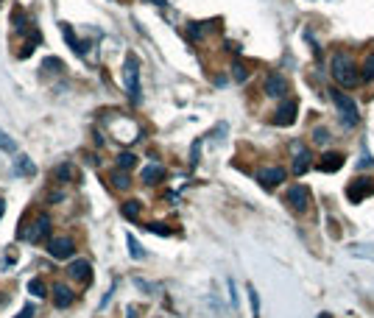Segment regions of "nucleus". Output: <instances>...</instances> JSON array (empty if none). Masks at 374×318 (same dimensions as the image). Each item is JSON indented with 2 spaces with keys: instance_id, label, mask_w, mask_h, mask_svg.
Returning <instances> with one entry per match:
<instances>
[{
  "instance_id": "obj_1",
  "label": "nucleus",
  "mask_w": 374,
  "mask_h": 318,
  "mask_svg": "<svg viewBox=\"0 0 374 318\" xmlns=\"http://www.w3.org/2000/svg\"><path fill=\"white\" fill-rule=\"evenodd\" d=\"M332 78H335L341 87H357L360 84V73H357L355 61L344 53L332 56Z\"/></svg>"
},
{
  "instance_id": "obj_2",
  "label": "nucleus",
  "mask_w": 374,
  "mask_h": 318,
  "mask_svg": "<svg viewBox=\"0 0 374 318\" xmlns=\"http://www.w3.org/2000/svg\"><path fill=\"white\" fill-rule=\"evenodd\" d=\"M330 98H332V103H335V109H338V114H341V123L349 126V129H355L357 123H360V112H357L355 101H352L349 95H344L341 90H330Z\"/></svg>"
},
{
  "instance_id": "obj_3",
  "label": "nucleus",
  "mask_w": 374,
  "mask_h": 318,
  "mask_svg": "<svg viewBox=\"0 0 374 318\" xmlns=\"http://www.w3.org/2000/svg\"><path fill=\"white\" fill-rule=\"evenodd\" d=\"M123 78H126V90L132 95V101H140V65L134 56H126V65H123Z\"/></svg>"
},
{
  "instance_id": "obj_4",
  "label": "nucleus",
  "mask_w": 374,
  "mask_h": 318,
  "mask_svg": "<svg viewBox=\"0 0 374 318\" xmlns=\"http://www.w3.org/2000/svg\"><path fill=\"white\" fill-rule=\"evenodd\" d=\"M48 229H50V218L48 215H39L34 223H28L25 229H20V237L23 240H28V243H36V240H42V234H48Z\"/></svg>"
},
{
  "instance_id": "obj_5",
  "label": "nucleus",
  "mask_w": 374,
  "mask_h": 318,
  "mask_svg": "<svg viewBox=\"0 0 374 318\" xmlns=\"http://www.w3.org/2000/svg\"><path fill=\"white\" fill-rule=\"evenodd\" d=\"M73 251H76V243H73L70 237H65V234L48 240V254L53 260H67V257H73Z\"/></svg>"
},
{
  "instance_id": "obj_6",
  "label": "nucleus",
  "mask_w": 374,
  "mask_h": 318,
  "mask_svg": "<svg viewBox=\"0 0 374 318\" xmlns=\"http://www.w3.org/2000/svg\"><path fill=\"white\" fill-rule=\"evenodd\" d=\"M288 204H290V210L304 212V210H307V204H310V190L304 184H293L288 190Z\"/></svg>"
},
{
  "instance_id": "obj_7",
  "label": "nucleus",
  "mask_w": 374,
  "mask_h": 318,
  "mask_svg": "<svg viewBox=\"0 0 374 318\" xmlns=\"http://www.w3.org/2000/svg\"><path fill=\"white\" fill-rule=\"evenodd\" d=\"M263 90H266L268 98H282L285 92H288V81H285V76H279V73H268Z\"/></svg>"
},
{
  "instance_id": "obj_8",
  "label": "nucleus",
  "mask_w": 374,
  "mask_h": 318,
  "mask_svg": "<svg viewBox=\"0 0 374 318\" xmlns=\"http://www.w3.org/2000/svg\"><path fill=\"white\" fill-rule=\"evenodd\" d=\"M257 179H260V184L266 187V190H274L277 184H282V181H285V168H263L257 173Z\"/></svg>"
},
{
  "instance_id": "obj_9",
  "label": "nucleus",
  "mask_w": 374,
  "mask_h": 318,
  "mask_svg": "<svg viewBox=\"0 0 374 318\" xmlns=\"http://www.w3.org/2000/svg\"><path fill=\"white\" fill-rule=\"evenodd\" d=\"M296 114H299V103L285 101L282 106L277 109V114H274V123H277V126H290V123L296 120Z\"/></svg>"
},
{
  "instance_id": "obj_10",
  "label": "nucleus",
  "mask_w": 374,
  "mask_h": 318,
  "mask_svg": "<svg viewBox=\"0 0 374 318\" xmlns=\"http://www.w3.org/2000/svg\"><path fill=\"white\" fill-rule=\"evenodd\" d=\"M90 260H73L70 265H67V274L73 276V279H79V282H87V279H92L90 274Z\"/></svg>"
},
{
  "instance_id": "obj_11",
  "label": "nucleus",
  "mask_w": 374,
  "mask_h": 318,
  "mask_svg": "<svg viewBox=\"0 0 374 318\" xmlns=\"http://www.w3.org/2000/svg\"><path fill=\"white\" fill-rule=\"evenodd\" d=\"M344 165V156L335 154V151H330V154L321 156V162H319V170H324V173H335V170Z\"/></svg>"
},
{
  "instance_id": "obj_12",
  "label": "nucleus",
  "mask_w": 374,
  "mask_h": 318,
  "mask_svg": "<svg viewBox=\"0 0 374 318\" xmlns=\"http://www.w3.org/2000/svg\"><path fill=\"white\" fill-rule=\"evenodd\" d=\"M366 181H368V179H366ZM366 181H363V179H355V181H352V184H349V201H355V204H357L360 198H366L368 193H374V184L366 187Z\"/></svg>"
},
{
  "instance_id": "obj_13",
  "label": "nucleus",
  "mask_w": 374,
  "mask_h": 318,
  "mask_svg": "<svg viewBox=\"0 0 374 318\" xmlns=\"http://www.w3.org/2000/svg\"><path fill=\"white\" fill-rule=\"evenodd\" d=\"M53 304H56V307H61V310L73 304V290L67 288V285H61V282H59V285L53 288Z\"/></svg>"
},
{
  "instance_id": "obj_14",
  "label": "nucleus",
  "mask_w": 374,
  "mask_h": 318,
  "mask_svg": "<svg viewBox=\"0 0 374 318\" xmlns=\"http://www.w3.org/2000/svg\"><path fill=\"white\" fill-rule=\"evenodd\" d=\"M349 254L357 260H371L374 263V243H355V246H349Z\"/></svg>"
},
{
  "instance_id": "obj_15",
  "label": "nucleus",
  "mask_w": 374,
  "mask_h": 318,
  "mask_svg": "<svg viewBox=\"0 0 374 318\" xmlns=\"http://www.w3.org/2000/svg\"><path fill=\"white\" fill-rule=\"evenodd\" d=\"M159 179H165V168L162 165H148V168H143V181L145 184H157Z\"/></svg>"
},
{
  "instance_id": "obj_16",
  "label": "nucleus",
  "mask_w": 374,
  "mask_h": 318,
  "mask_svg": "<svg viewBox=\"0 0 374 318\" xmlns=\"http://www.w3.org/2000/svg\"><path fill=\"white\" fill-rule=\"evenodd\" d=\"M14 170H17L20 176H28V179L36 176V165L31 162L28 156H17V159H14Z\"/></svg>"
},
{
  "instance_id": "obj_17",
  "label": "nucleus",
  "mask_w": 374,
  "mask_h": 318,
  "mask_svg": "<svg viewBox=\"0 0 374 318\" xmlns=\"http://www.w3.org/2000/svg\"><path fill=\"white\" fill-rule=\"evenodd\" d=\"M61 34H65L67 45H70V48L76 50V53H79V56H84V50H87V48H84V45L79 42V36L73 34V28H70V25H61Z\"/></svg>"
},
{
  "instance_id": "obj_18",
  "label": "nucleus",
  "mask_w": 374,
  "mask_h": 318,
  "mask_svg": "<svg viewBox=\"0 0 374 318\" xmlns=\"http://www.w3.org/2000/svg\"><path fill=\"white\" fill-rule=\"evenodd\" d=\"M307 168H310V154L302 148L299 154H296V159H293V173L302 176V173H307Z\"/></svg>"
},
{
  "instance_id": "obj_19",
  "label": "nucleus",
  "mask_w": 374,
  "mask_h": 318,
  "mask_svg": "<svg viewBox=\"0 0 374 318\" xmlns=\"http://www.w3.org/2000/svg\"><path fill=\"white\" fill-rule=\"evenodd\" d=\"M117 170H132L134 165H137V156L134 154H129V151H123V154H117Z\"/></svg>"
},
{
  "instance_id": "obj_20",
  "label": "nucleus",
  "mask_w": 374,
  "mask_h": 318,
  "mask_svg": "<svg viewBox=\"0 0 374 318\" xmlns=\"http://www.w3.org/2000/svg\"><path fill=\"white\" fill-rule=\"evenodd\" d=\"M109 181H112V184H115L117 190H129V187H132V179H129V173H126V170H115Z\"/></svg>"
},
{
  "instance_id": "obj_21",
  "label": "nucleus",
  "mask_w": 374,
  "mask_h": 318,
  "mask_svg": "<svg viewBox=\"0 0 374 318\" xmlns=\"http://www.w3.org/2000/svg\"><path fill=\"white\" fill-rule=\"evenodd\" d=\"M140 212H143V204H140V201H126V204H123V215H126L129 221H137Z\"/></svg>"
},
{
  "instance_id": "obj_22",
  "label": "nucleus",
  "mask_w": 374,
  "mask_h": 318,
  "mask_svg": "<svg viewBox=\"0 0 374 318\" xmlns=\"http://www.w3.org/2000/svg\"><path fill=\"white\" fill-rule=\"evenodd\" d=\"M28 293H34V296H45V293H48V288H45V282L39 279V276H34V279L28 282Z\"/></svg>"
},
{
  "instance_id": "obj_23",
  "label": "nucleus",
  "mask_w": 374,
  "mask_h": 318,
  "mask_svg": "<svg viewBox=\"0 0 374 318\" xmlns=\"http://www.w3.org/2000/svg\"><path fill=\"white\" fill-rule=\"evenodd\" d=\"M126 240H129V254H132L134 260H143V257H145V251H143V246H140V243L134 240V234H129Z\"/></svg>"
},
{
  "instance_id": "obj_24",
  "label": "nucleus",
  "mask_w": 374,
  "mask_h": 318,
  "mask_svg": "<svg viewBox=\"0 0 374 318\" xmlns=\"http://www.w3.org/2000/svg\"><path fill=\"white\" fill-rule=\"evenodd\" d=\"M248 301H252V315L260 318V293L254 290V285H248Z\"/></svg>"
},
{
  "instance_id": "obj_25",
  "label": "nucleus",
  "mask_w": 374,
  "mask_h": 318,
  "mask_svg": "<svg viewBox=\"0 0 374 318\" xmlns=\"http://www.w3.org/2000/svg\"><path fill=\"white\" fill-rule=\"evenodd\" d=\"M0 148L6 151V154H14V151H17V143H14L6 132H0Z\"/></svg>"
},
{
  "instance_id": "obj_26",
  "label": "nucleus",
  "mask_w": 374,
  "mask_h": 318,
  "mask_svg": "<svg viewBox=\"0 0 374 318\" xmlns=\"http://www.w3.org/2000/svg\"><path fill=\"white\" fill-rule=\"evenodd\" d=\"M363 78H366V81H374V53H368L366 61H363Z\"/></svg>"
},
{
  "instance_id": "obj_27",
  "label": "nucleus",
  "mask_w": 374,
  "mask_h": 318,
  "mask_svg": "<svg viewBox=\"0 0 374 318\" xmlns=\"http://www.w3.org/2000/svg\"><path fill=\"white\" fill-rule=\"evenodd\" d=\"M53 176L59 181H67V179H73V165H59V168L53 170Z\"/></svg>"
},
{
  "instance_id": "obj_28",
  "label": "nucleus",
  "mask_w": 374,
  "mask_h": 318,
  "mask_svg": "<svg viewBox=\"0 0 374 318\" xmlns=\"http://www.w3.org/2000/svg\"><path fill=\"white\" fill-rule=\"evenodd\" d=\"M42 70H50V73H56V70H61V61L56 59V56H50V59H45V61H42Z\"/></svg>"
},
{
  "instance_id": "obj_29",
  "label": "nucleus",
  "mask_w": 374,
  "mask_h": 318,
  "mask_svg": "<svg viewBox=\"0 0 374 318\" xmlns=\"http://www.w3.org/2000/svg\"><path fill=\"white\" fill-rule=\"evenodd\" d=\"M327 140H330V132H327V129H316L313 132V143L316 145H324Z\"/></svg>"
},
{
  "instance_id": "obj_30",
  "label": "nucleus",
  "mask_w": 374,
  "mask_h": 318,
  "mask_svg": "<svg viewBox=\"0 0 374 318\" xmlns=\"http://www.w3.org/2000/svg\"><path fill=\"white\" fill-rule=\"evenodd\" d=\"M232 70H235V81H246V78H248V73H246V67H243V65H235Z\"/></svg>"
},
{
  "instance_id": "obj_31",
  "label": "nucleus",
  "mask_w": 374,
  "mask_h": 318,
  "mask_svg": "<svg viewBox=\"0 0 374 318\" xmlns=\"http://www.w3.org/2000/svg\"><path fill=\"white\" fill-rule=\"evenodd\" d=\"M34 312H36V310H34V304H25L23 310H20L17 315H14V318H34Z\"/></svg>"
},
{
  "instance_id": "obj_32",
  "label": "nucleus",
  "mask_w": 374,
  "mask_h": 318,
  "mask_svg": "<svg viewBox=\"0 0 374 318\" xmlns=\"http://www.w3.org/2000/svg\"><path fill=\"white\" fill-rule=\"evenodd\" d=\"M148 229H151L154 234H170V229H168V226H162V223H151Z\"/></svg>"
},
{
  "instance_id": "obj_33",
  "label": "nucleus",
  "mask_w": 374,
  "mask_h": 318,
  "mask_svg": "<svg viewBox=\"0 0 374 318\" xmlns=\"http://www.w3.org/2000/svg\"><path fill=\"white\" fill-rule=\"evenodd\" d=\"M187 31H190V36H193V39H199V36L204 34V28H199V23H193V25H190Z\"/></svg>"
},
{
  "instance_id": "obj_34",
  "label": "nucleus",
  "mask_w": 374,
  "mask_h": 318,
  "mask_svg": "<svg viewBox=\"0 0 374 318\" xmlns=\"http://www.w3.org/2000/svg\"><path fill=\"white\" fill-rule=\"evenodd\" d=\"M3 212H6V204H3V201H0V218H3Z\"/></svg>"
},
{
  "instance_id": "obj_35",
  "label": "nucleus",
  "mask_w": 374,
  "mask_h": 318,
  "mask_svg": "<svg viewBox=\"0 0 374 318\" xmlns=\"http://www.w3.org/2000/svg\"><path fill=\"white\" fill-rule=\"evenodd\" d=\"M319 318H330V315H327V312H321V315H319Z\"/></svg>"
}]
</instances>
